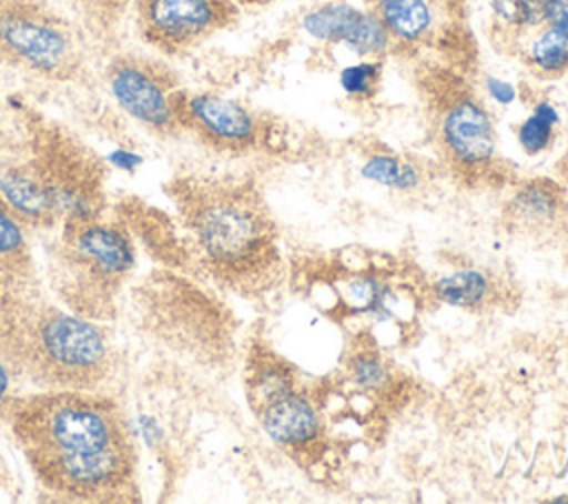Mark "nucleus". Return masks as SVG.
<instances>
[{"label":"nucleus","mask_w":568,"mask_h":504,"mask_svg":"<svg viewBox=\"0 0 568 504\" xmlns=\"http://www.w3.org/2000/svg\"><path fill=\"white\" fill-rule=\"evenodd\" d=\"M246 391L262 431L280 448L306 457L322 442V417L288 366L273 355L248 362Z\"/></svg>","instance_id":"8"},{"label":"nucleus","mask_w":568,"mask_h":504,"mask_svg":"<svg viewBox=\"0 0 568 504\" xmlns=\"http://www.w3.org/2000/svg\"><path fill=\"white\" fill-rule=\"evenodd\" d=\"M18 382H22V377H20V373L16 371V366L11 364L9 355L4 353V349L0 344V422L4 420L9 404L18 395V391H16Z\"/></svg>","instance_id":"25"},{"label":"nucleus","mask_w":568,"mask_h":504,"mask_svg":"<svg viewBox=\"0 0 568 504\" xmlns=\"http://www.w3.org/2000/svg\"><path fill=\"white\" fill-rule=\"evenodd\" d=\"M240 7H262V4H268L273 0H235Z\"/></svg>","instance_id":"32"},{"label":"nucleus","mask_w":568,"mask_h":504,"mask_svg":"<svg viewBox=\"0 0 568 504\" xmlns=\"http://www.w3.org/2000/svg\"><path fill=\"white\" fill-rule=\"evenodd\" d=\"M135 27L144 44L162 56H184L235 24V0H133Z\"/></svg>","instance_id":"10"},{"label":"nucleus","mask_w":568,"mask_h":504,"mask_svg":"<svg viewBox=\"0 0 568 504\" xmlns=\"http://www.w3.org/2000/svg\"><path fill=\"white\" fill-rule=\"evenodd\" d=\"M302 27L311 38L344 44L362 58H384L390 51V40L377 18L368 9H357L346 2L313 7L302 18Z\"/></svg>","instance_id":"13"},{"label":"nucleus","mask_w":568,"mask_h":504,"mask_svg":"<svg viewBox=\"0 0 568 504\" xmlns=\"http://www.w3.org/2000/svg\"><path fill=\"white\" fill-rule=\"evenodd\" d=\"M435 2H437L455 22L466 16V4H468V0H435Z\"/></svg>","instance_id":"29"},{"label":"nucleus","mask_w":568,"mask_h":504,"mask_svg":"<svg viewBox=\"0 0 568 504\" xmlns=\"http://www.w3.org/2000/svg\"><path fill=\"white\" fill-rule=\"evenodd\" d=\"M346 315H368V317H399L402 295L388 280V275H379L375 271H355L346 278L344 284L337 286Z\"/></svg>","instance_id":"15"},{"label":"nucleus","mask_w":568,"mask_h":504,"mask_svg":"<svg viewBox=\"0 0 568 504\" xmlns=\"http://www.w3.org/2000/svg\"><path fill=\"white\" fill-rule=\"evenodd\" d=\"M362 178L393 191H415L422 184L419 167L390 151L371 153L362 164Z\"/></svg>","instance_id":"21"},{"label":"nucleus","mask_w":568,"mask_h":504,"mask_svg":"<svg viewBox=\"0 0 568 504\" xmlns=\"http://www.w3.org/2000/svg\"><path fill=\"white\" fill-rule=\"evenodd\" d=\"M544 24L568 38V0H550L544 16Z\"/></svg>","instance_id":"26"},{"label":"nucleus","mask_w":568,"mask_h":504,"mask_svg":"<svg viewBox=\"0 0 568 504\" xmlns=\"http://www.w3.org/2000/svg\"><path fill=\"white\" fill-rule=\"evenodd\" d=\"M104 82L118 107L162 138L182 133L173 98L180 89L175 71L155 56L122 51L109 58Z\"/></svg>","instance_id":"9"},{"label":"nucleus","mask_w":568,"mask_h":504,"mask_svg":"<svg viewBox=\"0 0 568 504\" xmlns=\"http://www.w3.org/2000/svg\"><path fill=\"white\" fill-rule=\"evenodd\" d=\"M49 493L91 504L142 500L140 462L122 404L102 389L18 393L2 420Z\"/></svg>","instance_id":"1"},{"label":"nucleus","mask_w":568,"mask_h":504,"mask_svg":"<svg viewBox=\"0 0 568 504\" xmlns=\"http://www.w3.org/2000/svg\"><path fill=\"white\" fill-rule=\"evenodd\" d=\"M51 282L60 302L89 320L115 315L135 266V240L120 218L71 220L58 226Z\"/></svg>","instance_id":"6"},{"label":"nucleus","mask_w":568,"mask_h":504,"mask_svg":"<svg viewBox=\"0 0 568 504\" xmlns=\"http://www.w3.org/2000/svg\"><path fill=\"white\" fill-rule=\"evenodd\" d=\"M566 240V246H568V211H566V218H564V224H561V231H559Z\"/></svg>","instance_id":"33"},{"label":"nucleus","mask_w":568,"mask_h":504,"mask_svg":"<svg viewBox=\"0 0 568 504\" xmlns=\"http://www.w3.org/2000/svg\"><path fill=\"white\" fill-rule=\"evenodd\" d=\"M430 295L455 309L479 311L497 300L495 280L481 269H457L430 284Z\"/></svg>","instance_id":"18"},{"label":"nucleus","mask_w":568,"mask_h":504,"mask_svg":"<svg viewBox=\"0 0 568 504\" xmlns=\"http://www.w3.org/2000/svg\"><path fill=\"white\" fill-rule=\"evenodd\" d=\"M419 89L430 140L446 173L468 189L506 184L493 115L464 75L448 64H433L419 78Z\"/></svg>","instance_id":"5"},{"label":"nucleus","mask_w":568,"mask_h":504,"mask_svg":"<svg viewBox=\"0 0 568 504\" xmlns=\"http://www.w3.org/2000/svg\"><path fill=\"white\" fill-rule=\"evenodd\" d=\"M486 91H488V95H490L495 102H499V104H510V102L515 100V89H513V84H508V82H504V80H497V78H493V75L486 78Z\"/></svg>","instance_id":"27"},{"label":"nucleus","mask_w":568,"mask_h":504,"mask_svg":"<svg viewBox=\"0 0 568 504\" xmlns=\"http://www.w3.org/2000/svg\"><path fill=\"white\" fill-rule=\"evenodd\" d=\"M557 175H559V180L568 187V140H566V147H564L561 158L557 160Z\"/></svg>","instance_id":"31"},{"label":"nucleus","mask_w":568,"mask_h":504,"mask_svg":"<svg viewBox=\"0 0 568 504\" xmlns=\"http://www.w3.org/2000/svg\"><path fill=\"white\" fill-rule=\"evenodd\" d=\"M9 149H11V135H9V131H7V127L0 118V164L9 158Z\"/></svg>","instance_id":"30"},{"label":"nucleus","mask_w":568,"mask_h":504,"mask_svg":"<svg viewBox=\"0 0 568 504\" xmlns=\"http://www.w3.org/2000/svg\"><path fill=\"white\" fill-rule=\"evenodd\" d=\"M566 211L568 187L559 178L548 175L515 182L501 206L506 229L526 238L559 235Z\"/></svg>","instance_id":"12"},{"label":"nucleus","mask_w":568,"mask_h":504,"mask_svg":"<svg viewBox=\"0 0 568 504\" xmlns=\"http://www.w3.org/2000/svg\"><path fill=\"white\" fill-rule=\"evenodd\" d=\"M80 22L47 0H0V62L49 82H75L89 47Z\"/></svg>","instance_id":"7"},{"label":"nucleus","mask_w":568,"mask_h":504,"mask_svg":"<svg viewBox=\"0 0 568 504\" xmlns=\"http://www.w3.org/2000/svg\"><path fill=\"white\" fill-rule=\"evenodd\" d=\"M351 382L364 391H382L390 384V369L377 349L362 346L346 362Z\"/></svg>","instance_id":"23"},{"label":"nucleus","mask_w":568,"mask_h":504,"mask_svg":"<svg viewBox=\"0 0 568 504\" xmlns=\"http://www.w3.org/2000/svg\"><path fill=\"white\" fill-rule=\"evenodd\" d=\"M517 53L537 80H559L568 75V38L546 24L532 31Z\"/></svg>","instance_id":"19"},{"label":"nucleus","mask_w":568,"mask_h":504,"mask_svg":"<svg viewBox=\"0 0 568 504\" xmlns=\"http://www.w3.org/2000/svg\"><path fill=\"white\" fill-rule=\"evenodd\" d=\"M550 0H488L495 44L517 53L521 42L544 24Z\"/></svg>","instance_id":"16"},{"label":"nucleus","mask_w":568,"mask_h":504,"mask_svg":"<svg viewBox=\"0 0 568 504\" xmlns=\"http://www.w3.org/2000/svg\"><path fill=\"white\" fill-rule=\"evenodd\" d=\"M173 107L182 133L193 135L215 153H248L257 149L262 140L260 118L231 98L180 87Z\"/></svg>","instance_id":"11"},{"label":"nucleus","mask_w":568,"mask_h":504,"mask_svg":"<svg viewBox=\"0 0 568 504\" xmlns=\"http://www.w3.org/2000/svg\"><path fill=\"white\" fill-rule=\"evenodd\" d=\"M22 289H31V286H20V284L11 282L7 275L0 273V313L7 309V304H9Z\"/></svg>","instance_id":"28"},{"label":"nucleus","mask_w":568,"mask_h":504,"mask_svg":"<svg viewBox=\"0 0 568 504\" xmlns=\"http://www.w3.org/2000/svg\"><path fill=\"white\" fill-rule=\"evenodd\" d=\"M166 193L191 269L242 298H260L275 286L282 278L277 226L251 182L175 173Z\"/></svg>","instance_id":"2"},{"label":"nucleus","mask_w":568,"mask_h":504,"mask_svg":"<svg viewBox=\"0 0 568 504\" xmlns=\"http://www.w3.org/2000/svg\"><path fill=\"white\" fill-rule=\"evenodd\" d=\"M366 9L386 31L390 51L408 56L435 47L444 24L455 22L435 0H366Z\"/></svg>","instance_id":"14"},{"label":"nucleus","mask_w":568,"mask_h":504,"mask_svg":"<svg viewBox=\"0 0 568 504\" xmlns=\"http://www.w3.org/2000/svg\"><path fill=\"white\" fill-rule=\"evenodd\" d=\"M0 344L22 382L36 389H102L115 371L104 329L36 286L22 289L0 313Z\"/></svg>","instance_id":"4"},{"label":"nucleus","mask_w":568,"mask_h":504,"mask_svg":"<svg viewBox=\"0 0 568 504\" xmlns=\"http://www.w3.org/2000/svg\"><path fill=\"white\" fill-rule=\"evenodd\" d=\"M0 273L20 286H36V264L24 222L0 195Z\"/></svg>","instance_id":"17"},{"label":"nucleus","mask_w":568,"mask_h":504,"mask_svg":"<svg viewBox=\"0 0 568 504\" xmlns=\"http://www.w3.org/2000/svg\"><path fill=\"white\" fill-rule=\"evenodd\" d=\"M382 58H364L355 64H348L339 73V87L344 89L346 95L351 98H371L379 89L382 82Z\"/></svg>","instance_id":"24"},{"label":"nucleus","mask_w":568,"mask_h":504,"mask_svg":"<svg viewBox=\"0 0 568 504\" xmlns=\"http://www.w3.org/2000/svg\"><path fill=\"white\" fill-rule=\"evenodd\" d=\"M0 195L27 229H53L106 211V167L64 124L22 113V144L0 164Z\"/></svg>","instance_id":"3"},{"label":"nucleus","mask_w":568,"mask_h":504,"mask_svg":"<svg viewBox=\"0 0 568 504\" xmlns=\"http://www.w3.org/2000/svg\"><path fill=\"white\" fill-rule=\"evenodd\" d=\"M133 0H73L78 22L95 44L113 42L120 22Z\"/></svg>","instance_id":"20"},{"label":"nucleus","mask_w":568,"mask_h":504,"mask_svg":"<svg viewBox=\"0 0 568 504\" xmlns=\"http://www.w3.org/2000/svg\"><path fill=\"white\" fill-rule=\"evenodd\" d=\"M559 124L557 109L541 100L535 104V109L526 115V120L517 129V142L526 155H539L548 151L555 142Z\"/></svg>","instance_id":"22"}]
</instances>
